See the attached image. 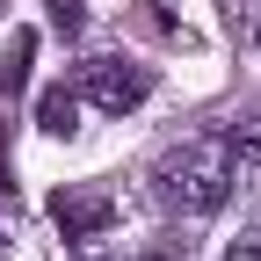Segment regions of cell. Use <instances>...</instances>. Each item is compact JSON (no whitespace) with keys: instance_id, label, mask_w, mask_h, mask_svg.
Instances as JSON below:
<instances>
[{"instance_id":"30bf717a","label":"cell","mask_w":261,"mask_h":261,"mask_svg":"<svg viewBox=\"0 0 261 261\" xmlns=\"http://www.w3.org/2000/svg\"><path fill=\"white\" fill-rule=\"evenodd\" d=\"M232 261H261V247H240V254H232Z\"/></svg>"},{"instance_id":"8992f818","label":"cell","mask_w":261,"mask_h":261,"mask_svg":"<svg viewBox=\"0 0 261 261\" xmlns=\"http://www.w3.org/2000/svg\"><path fill=\"white\" fill-rule=\"evenodd\" d=\"M225 145H232V160L261 167V109H240L232 123H225Z\"/></svg>"},{"instance_id":"ba28073f","label":"cell","mask_w":261,"mask_h":261,"mask_svg":"<svg viewBox=\"0 0 261 261\" xmlns=\"http://www.w3.org/2000/svg\"><path fill=\"white\" fill-rule=\"evenodd\" d=\"M240 37H247V51L261 58V0H240Z\"/></svg>"},{"instance_id":"5b68a950","label":"cell","mask_w":261,"mask_h":261,"mask_svg":"<svg viewBox=\"0 0 261 261\" xmlns=\"http://www.w3.org/2000/svg\"><path fill=\"white\" fill-rule=\"evenodd\" d=\"M29 58H37V37L15 29L8 51H0V94H22V87H29Z\"/></svg>"},{"instance_id":"277c9868","label":"cell","mask_w":261,"mask_h":261,"mask_svg":"<svg viewBox=\"0 0 261 261\" xmlns=\"http://www.w3.org/2000/svg\"><path fill=\"white\" fill-rule=\"evenodd\" d=\"M37 130H44V138H73V130H80V87H44L37 94Z\"/></svg>"},{"instance_id":"52a82bcc","label":"cell","mask_w":261,"mask_h":261,"mask_svg":"<svg viewBox=\"0 0 261 261\" xmlns=\"http://www.w3.org/2000/svg\"><path fill=\"white\" fill-rule=\"evenodd\" d=\"M44 8H51V29H65V37L87 22V8H80V0H44Z\"/></svg>"},{"instance_id":"9c48e42d","label":"cell","mask_w":261,"mask_h":261,"mask_svg":"<svg viewBox=\"0 0 261 261\" xmlns=\"http://www.w3.org/2000/svg\"><path fill=\"white\" fill-rule=\"evenodd\" d=\"M145 261H189V240H160V247H152Z\"/></svg>"},{"instance_id":"7a4b0ae2","label":"cell","mask_w":261,"mask_h":261,"mask_svg":"<svg viewBox=\"0 0 261 261\" xmlns=\"http://www.w3.org/2000/svg\"><path fill=\"white\" fill-rule=\"evenodd\" d=\"M73 87H80V102H87V109L123 116V109H138L145 94H152V73H145V65H130V58H87Z\"/></svg>"},{"instance_id":"3957f363","label":"cell","mask_w":261,"mask_h":261,"mask_svg":"<svg viewBox=\"0 0 261 261\" xmlns=\"http://www.w3.org/2000/svg\"><path fill=\"white\" fill-rule=\"evenodd\" d=\"M51 225H58L65 240H94V232L116 225V196H109L102 181H65V189L51 196Z\"/></svg>"},{"instance_id":"6da1fadb","label":"cell","mask_w":261,"mask_h":261,"mask_svg":"<svg viewBox=\"0 0 261 261\" xmlns=\"http://www.w3.org/2000/svg\"><path fill=\"white\" fill-rule=\"evenodd\" d=\"M232 181H240V160L225 145V130H196V138L167 145L152 167V203L174 211V218H211L232 203Z\"/></svg>"}]
</instances>
